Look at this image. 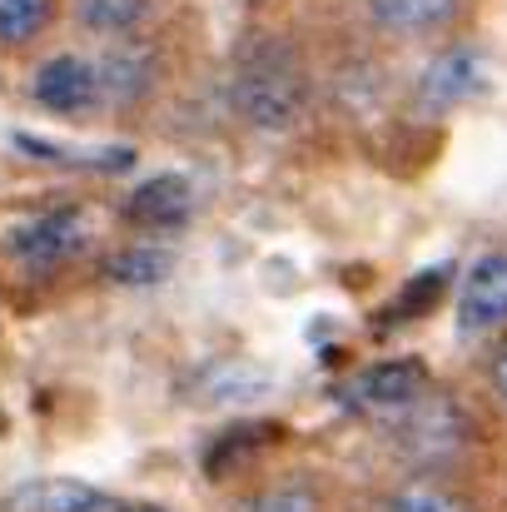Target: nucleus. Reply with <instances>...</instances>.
I'll list each match as a JSON object with an SVG mask.
<instances>
[{"label": "nucleus", "instance_id": "nucleus-1", "mask_svg": "<svg viewBox=\"0 0 507 512\" xmlns=\"http://www.w3.org/2000/svg\"><path fill=\"white\" fill-rule=\"evenodd\" d=\"M229 100L254 130H289L309 110V70L289 40H254L239 50Z\"/></svg>", "mask_w": 507, "mask_h": 512}, {"label": "nucleus", "instance_id": "nucleus-2", "mask_svg": "<svg viewBox=\"0 0 507 512\" xmlns=\"http://www.w3.org/2000/svg\"><path fill=\"white\" fill-rule=\"evenodd\" d=\"M30 95H35L40 110H50L60 120H80L95 105H105L100 100V70L85 55H50V60H40V70L30 80Z\"/></svg>", "mask_w": 507, "mask_h": 512}, {"label": "nucleus", "instance_id": "nucleus-3", "mask_svg": "<svg viewBox=\"0 0 507 512\" xmlns=\"http://www.w3.org/2000/svg\"><path fill=\"white\" fill-rule=\"evenodd\" d=\"M80 244H85V209H80V204L45 209V214H35L30 224H20L15 239H10L15 259H25L30 269H55V264H65Z\"/></svg>", "mask_w": 507, "mask_h": 512}, {"label": "nucleus", "instance_id": "nucleus-4", "mask_svg": "<svg viewBox=\"0 0 507 512\" xmlns=\"http://www.w3.org/2000/svg\"><path fill=\"white\" fill-rule=\"evenodd\" d=\"M463 10H468V0H363L368 25L383 30V35H393V40L443 35Z\"/></svg>", "mask_w": 507, "mask_h": 512}, {"label": "nucleus", "instance_id": "nucleus-5", "mask_svg": "<svg viewBox=\"0 0 507 512\" xmlns=\"http://www.w3.org/2000/svg\"><path fill=\"white\" fill-rule=\"evenodd\" d=\"M483 85H488V65H483V55H478L473 45H453V50L433 55V65H428L423 80H418L428 110H453V105H463L468 95H478Z\"/></svg>", "mask_w": 507, "mask_h": 512}, {"label": "nucleus", "instance_id": "nucleus-6", "mask_svg": "<svg viewBox=\"0 0 507 512\" xmlns=\"http://www.w3.org/2000/svg\"><path fill=\"white\" fill-rule=\"evenodd\" d=\"M458 319L473 334H488V329L507 324V254H483L473 264L463 299H458Z\"/></svg>", "mask_w": 507, "mask_h": 512}, {"label": "nucleus", "instance_id": "nucleus-7", "mask_svg": "<svg viewBox=\"0 0 507 512\" xmlns=\"http://www.w3.org/2000/svg\"><path fill=\"white\" fill-rule=\"evenodd\" d=\"M5 512H115V503L80 478H35L5 498Z\"/></svg>", "mask_w": 507, "mask_h": 512}, {"label": "nucleus", "instance_id": "nucleus-8", "mask_svg": "<svg viewBox=\"0 0 507 512\" xmlns=\"http://www.w3.org/2000/svg\"><path fill=\"white\" fill-rule=\"evenodd\" d=\"M423 383H428V373L418 358H388V363H373L358 373L353 398L368 408H408V403H418Z\"/></svg>", "mask_w": 507, "mask_h": 512}, {"label": "nucleus", "instance_id": "nucleus-9", "mask_svg": "<svg viewBox=\"0 0 507 512\" xmlns=\"http://www.w3.org/2000/svg\"><path fill=\"white\" fill-rule=\"evenodd\" d=\"M125 209H130V219L140 229H179L189 219V209H194V189H189L184 174H155V179H145L130 194Z\"/></svg>", "mask_w": 507, "mask_h": 512}, {"label": "nucleus", "instance_id": "nucleus-10", "mask_svg": "<svg viewBox=\"0 0 507 512\" xmlns=\"http://www.w3.org/2000/svg\"><path fill=\"white\" fill-rule=\"evenodd\" d=\"M95 70H100V100H110V105L140 100V95L150 90V80H155L150 50H145V45H130V40H115V45L95 60Z\"/></svg>", "mask_w": 507, "mask_h": 512}, {"label": "nucleus", "instance_id": "nucleus-11", "mask_svg": "<svg viewBox=\"0 0 507 512\" xmlns=\"http://www.w3.org/2000/svg\"><path fill=\"white\" fill-rule=\"evenodd\" d=\"M70 10H75L80 30H90L100 40H130L155 20L160 0H75Z\"/></svg>", "mask_w": 507, "mask_h": 512}, {"label": "nucleus", "instance_id": "nucleus-12", "mask_svg": "<svg viewBox=\"0 0 507 512\" xmlns=\"http://www.w3.org/2000/svg\"><path fill=\"white\" fill-rule=\"evenodd\" d=\"M60 10L65 0H0V55H20L40 45L55 30Z\"/></svg>", "mask_w": 507, "mask_h": 512}, {"label": "nucleus", "instance_id": "nucleus-13", "mask_svg": "<svg viewBox=\"0 0 507 512\" xmlns=\"http://www.w3.org/2000/svg\"><path fill=\"white\" fill-rule=\"evenodd\" d=\"M403 443L408 453L418 458H448L458 448V418L448 403H428V408H413L408 403V428H403Z\"/></svg>", "mask_w": 507, "mask_h": 512}, {"label": "nucleus", "instance_id": "nucleus-14", "mask_svg": "<svg viewBox=\"0 0 507 512\" xmlns=\"http://www.w3.org/2000/svg\"><path fill=\"white\" fill-rule=\"evenodd\" d=\"M105 274L115 284H125V289H145V284H155V279L169 274V254L165 249H125L120 259H110Z\"/></svg>", "mask_w": 507, "mask_h": 512}, {"label": "nucleus", "instance_id": "nucleus-15", "mask_svg": "<svg viewBox=\"0 0 507 512\" xmlns=\"http://www.w3.org/2000/svg\"><path fill=\"white\" fill-rule=\"evenodd\" d=\"M383 512H468L448 488H438V483H428V478H418V483H403Z\"/></svg>", "mask_w": 507, "mask_h": 512}, {"label": "nucleus", "instance_id": "nucleus-16", "mask_svg": "<svg viewBox=\"0 0 507 512\" xmlns=\"http://www.w3.org/2000/svg\"><path fill=\"white\" fill-rule=\"evenodd\" d=\"M244 512H319V493L309 483H279V488L249 498Z\"/></svg>", "mask_w": 507, "mask_h": 512}, {"label": "nucleus", "instance_id": "nucleus-17", "mask_svg": "<svg viewBox=\"0 0 507 512\" xmlns=\"http://www.w3.org/2000/svg\"><path fill=\"white\" fill-rule=\"evenodd\" d=\"M493 388H498V398L507 403V348L493 358Z\"/></svg>", "mask_w": 507, "mask_h": 512}, {"label": "nucleus", "instance_id": "nucleus-18", "mask_svg": "<svg viewBox=\"0 0 507 512\" xmlns=\"http://www.w3.org/2000/svg\"><path fill=\"white\" fill-rule=\"evenodd\" d=\"M115 512H165V508H155V503H130V508H115Z\"/></svg>", "mask_w": 507, "mask_h": 512}]
</instances>
